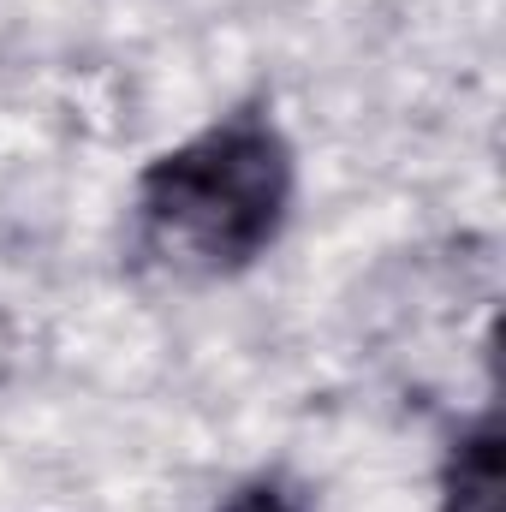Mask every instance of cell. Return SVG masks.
I'll list each match as a JSON object with an SVG mask.
<instances>
[{
    "label": "cell",
    "mask_w": 506,
    "mask_h": 512,
    "mask_svg": "<svg viewBox=\"0 0 506 512\" xmlns=\"http://www.w3.org/2000/svg\"><path fill=\"white\" fill-rule=\"evenodd\" d=\"M298 161L274 114L251 102L137 173V245L179 280H227L286 233Z\"/></svg>",
    "instance_id": "cell-1"
},
{
    "label": "cell",
    "mask_w": 506,
    "mask_h": 512,
    "mask_svg": "<svg viewBox=\"0 0 506 512\" xmlns=\"http://www.w3.org/2000/svg\"><path fill=\"white\" fill-rule=\"evenodd\" d=\"M506 471H501V417L483 411L471 429H459L447 465H441V507L447 512H501Z\"/></svg>",
    "instance_id": "cell-2"
},
{
    "label": "cell",
    "mask_w": 506,
    "mask_h": 512,
    "mask_svg": "<svg viewBox=\"0 0 506 512\" xmlns=\"http://www.w3.org/2000/svg\"><path fill=\"white\" fill-rule=\"evenodd\" d=\"M215 512H304L280 483H251V489H239V495H227Z\"/></svg>",
    "instance_id": "cell-3"
}]
</instances>
